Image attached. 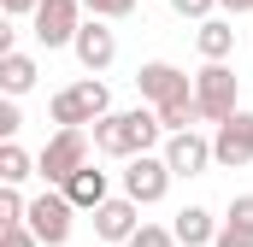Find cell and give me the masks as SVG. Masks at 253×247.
<instances>
[{
  "instance_id": "2",
  "label": "cell",
  "mask_w": 253,
  "mask_h": 247,
  "mask_svg": "<svg viewBox=\"0 0 253 247\" xmlns=\"http://www.w3.org/2000/svg\"><path fill=\"white\" fill-rule=\"evenodd\" d=\"M47 118L59 129H94L100 118H112V94L100 77H83V82H65L59 94L47 100Z\"/></svg>"
},
{
  "instance_id": "9",
  "label": "cell",
  "mask_w": 253,
  "mask_h": 247,
  "mask_svg": "<svg viewBox=\"0 0 253 247\" xmlns=\"http://www.w3.org/2000/svg\"><path fill=\"white\" fill-rule=\"evenodd\" d=\"M212 159H218L224 171H242V165H253V112H248V106L212 129Z\"/></svg>"
},
{
  "instance_id": "23",
  "label": "cell",
  "mask_w": 253,
  "mask_h": 247,
  "mask_svg": "<svg viewBox=\"0 0 253 247\" xmlns=\"http://www.w3.org/2000/svg\"><path fill=\"white\" fill-rule=\"evenodd\" d=\"M224 224H242V230H253V194H236V200H230Z\"/></svg>"
},
{
  "instance_id": "14",
  "label": "cell",
  "mask_w": 253,
  "mask_h": 247,
  "mask_svg": "<svg viewBox=\"0 0 253 247\" xmlns=\"http://www.w3.org/2000/svg\"><path fill=\"white\" fill-rule=\"evenodd\" d=\"M194 47H200L206 65H230V53H236V24H230V18H206V24L194 30Z\"/></svg>"
},
{
  "instance_id": "12",
  "label": "cell",
  "mask_w": 253,
  "mask_h": 247,
  "mask_svg": "<svg viewBox=\"0 0 253 247\" xmlns=\"http://www.w3.org/2000/svg\"><path fill=\"white\" fill-rule=\"evenodd\" d=\"M135 230H141V206H135L129 194H112V200L94 212V236H100V242H124L129 247Z\"/></svg>"
},
{
  "instance_id": "5",
  "label": "cell",
  "mask_w": 253,
  "mask_h": 247,
  "mask_svg": "<svg viewBox=\"0 0 253 247\" xmlns=\"http://www.w3.org/2000/svg\"><path fill=\"white\" fill-rule=\"evenodd\" d=\"M30 230H36L42 247H65V242H71V230H77V206L65 200V188H42V194L30 200Z\"/></svg>"
},
{
  "instance_id": "6",
  "label": "cell",
  "mask_w": 253,
  "mask_h": 247,
  "mask_svg": "<svg viewBox=\"0 0 253 247\" xmlns=\"http://www.w3.org/2000/svg\"><path fill=\"white\" fill-rule=\"evenodd\" d=\"M135 94H141V106H171V100H189L194 94V77L189 71H177L171 59H147L141 71H135Z\"/></svg>"
},
{
  "instance_id": "22",
  "label": "cell",
  "mask_w": 253,
  "mask_h": 247,
  "mask_svg": "<svg viewBox=\"0 0 253 247\" xmlns=\"http://www.w3.org/2000/svg\"><path fill=\"white\" fill-rule=\"evenodd\" d=\"M18 129H24V112H18V100H0V135H6V141H18Z\"/></svg>"
},
{
  "instance_id": "24",
  "label": "cell",
  "mask_w": 253,
  "mask_h": 247,
  "mask_svg": "<svg viewBox=\"0 0 253 247\" xmlns=\"http://www.w3.org/2000/svg\"><path fill=\"white\" fill-rule=\"evenodd\" d=\"M212 247H253V230H242V224H224Z\"/></svg>"
},
{
  "instance_id": "7",
  "label": "cell",
  "mask_w": 253,
  "mask_h": 247,
  "mask_svg": "<svg viewBox=\"0 0 253 247\" xmlns=\"http://www.w3.org/2000/svg\"><path fill=\"white\" fill-rule=\"evenodd\" d=\"M77 30H83V0H42L30 18V36L42 47H71Z\"/></svg>"
},
{
  "instance_id": "3",
  "label": "cell",
  "mask_w": 253,
  "mask_h": 247,
  "mask_svg": "<svg viewBox=\"0 0 253 247\" xmlns=\"http://www.w3.org/2000/svg\"><path fill=\"white\" fill-rule=\"evenodd\" d=\"M88 141H94L88 129H53L47 147L36 153V177H42L47 188H65L83 165H88Z\"/></svg>"
},
{
  "instance_id": "25",
  "label": "cell",
  "mask_w": 253,
  "mask_h": 247,
  "mask_svg": "<svg viewBox=\"0 0 253 247\" xmlns=\"http://www.w3.org/2000/svg\"><path fill=\"white\" fill-rule=\"evenodd\" d=\"M0 247H42V242H36L30 224H18V230H0Z\"/></svg>"
},
{
  "instance_id": "10",
  "label": "cell",
  "mask_w": 253,
  "mask_h": 247,
  "mask_svg": "<svg viewBox=\"0 0 253 247\" xmlns=\"http://www.w3.org/2000/svg\"><path fill=\"white\" fill-rule=\"evenodd\" d=\"M165 165H171V177H206V165H218L212 159V141L200 135V129H183V135H165Z\"/></svg>"
},
{
  "instance_id": "27",
  "label": "cell",
  "mask_w": 253,
  "mask_h": 247,
  "mask_svg": "<svg viewBox=\"0 0 253 247\" xmlns=\"http://www.w3.org/2000/svg\"><path fill=\"white\" fill-rule=\"evenodd\" d=\"M218 6H224L230 18H242V12H253V0H218Z\"/></svg>"
},
{
  "instance_id": "15",
  "label": "cell",
  "mask_w": 253,
  "mask_h": 247,
  "mask_svg": "<svg viewBox=\"0 0 253 247\" xmlns=\"http://www.w3.org/2000/svg\"><path fill=\"white\" fill-rule=\"evenodd\" d=\"M65 200L77 206V212H100L112 194H106V171H94V165H83L71 183H65Z\"/></svg>"
},
{
  "instance_id": "8",
  "label": "cell",
  "mask_w": 253,
  "mask_h": 247,
  "mask_svg": "<svg viewBox=\"0 0 253 247\" xmlns=\"http://www.w3.org/2000/svg\"><path fill=\"white\" fill-rule=\"evenodd\" d=\"M171 165H165V153H141V159H129L124 165V194L135 206H159L165 194H171Z\"/></svg>"
},
{
  "instance_id": "17",
  "label": "cell",
  "mask_w": 253,
  "mask_h": 247,
  "mask_svg": "<svg viewBox=\"0 0 253 247\" xmlns=\"http://www.w3.org/2000/svg\"><path fill=\"white\" fill-rule=\"evenodd\" d=\"M36 177V153H24L18 141H0V183L6 188H24Z\"/></svg>"
},
{
  "instance_id": "1",
  "label": "cell",
  "mask_w": 253,
  "mask_h": 247,
  "mask_svg": "<svg viewBox=\"0 0 253 247\" xmlns=\"http://www.w3.org/2000/svg\"><path fill=\"white\" fill-rule=\"evenodd\" d=\"M94 153H106V159H141V153H153L159 141H165V124L153 106H129V112H112V118H100L94 129Z\"/></svg>"
},
{
  "instance_id": "20",
  "label": "cell",
  "mask_w": 253,
  "mask_h": 247,
  "mask_svg": "<svg viewBox=\"0 0 253 247\" xmlns=\"http://www.w3.org/2000/svg\"><path fill=\"white\" fill-rule=\"evenodd\" d=\"M129 247H177V236H171V224H141L129 236Z\"/></svg>"
},
{
  "instance_id": "13",
  "label": "cell",
  "mask_w": 253,
  "mask_h": 247,
  "mask_svg": "<svg viewBox=\"0 0 253 247\" xmlns=\"http://www.w3.org/2000/svg\"><path fill=\"white\" fill-rule=\"evenodd\" d=\"M218 230H224V224H218L206 206H183V212L171 218V236H177V247H212V242H218Z\"/></svg>"
},
{
  "instance_id": "18",
  "label": "cell",
  "mask_w": 253,
  "mask_h": 247,
  "mask_svg": "<svg viewBox=\"0 0 253 247\" xmlns=\"http://www.w3.org/2000/svg\"><path fill=\"white\" fill-rule=\"evenodd\" d=\"M18 224H30V200L18 188H0V230H18Z\"/></svg>"
},
{
  "instance_id": "21",
  "label": "cell",
  "mask_w": 253,
  "mask_h": 247,
  "mask_svg": "<svg viewBox=\"0 0 253 247\" xmlns=\"http://www.w3.org/2000/svg\"><path fill=\"white\" fill-rule=\"evenodd\" d=\"M212 6H218V0H171V12H177V18H194V24H206Z\"/></svg>"
},
{
  "instance_id": "16",
  "label": "cell",
  "mask_w": 253,
  "mask_h": 247,
  "mask_svg": "<svg viewBox=\"0 0 253 247\" xmlns=\"http://www.w3.org/2000/svg\"><path fill=\"white\" fill-rule=\"evenodd\" d=\"M36 77H42V65L30 59V53H6V59H0V88H6V100L30 94V88H36Z\"/></svg>"
},
{
  "instance_id": "19",
  "label": "cell",
  "mask_w": 253,
  "mask_h": 247,
  "mask_svg": "<svg viewBox=\"0 0 253 247\" xmlns=\"http://www.w3.org/2000/svg\"><path fill=\"white\" fill-rule=\"evenodd\" d=\"M83 12H88V18H100V24H118V18L135 12V0H83Z\"/></svg>"
},
{
  "instance_id": "11",
  "label": "cell",
  "mask_w": 253,
  "mask_h": 247,
  "mask_svg": "<svg viewBox=\"0 0 253 247\" xmlns=\"http://www.w3.org/2000/svg\"><path fill=\"white\" fill-rule=\"evenodd\" d=\"M71 53H77V65H83L88 77H100V71H112V59H118V36H112V30H106L100 18H88V24L77 30Z\"/></svg>"
},
{
  "instance_id": "4",
  "label": "cell",
  "mask_w": 253,
  "mask_h": 247,
  "mask_svg": "<svg viewBox=\"0 0 253 247\" xmlns=\"http://www.w3.org/2000/svg\"><path fill=\"white\" fill-rule=\"evenodd\" d=\"M242 77L230 65H200L194 71V106H200V124H224L242 112Z\"/></svg>"
},
{
  "instance_id": "26",
  "label": "cell",
  "mask_w": 253,
  "mask_h": 247,
  "mask_svg": "<svg viewBox=\"0 0 253 247\" xmlns=\"http://www.w3.org/2000/svg\"><path fill=\"white\" fill-rule=\"evenodd\" d=\"M36 6H42V0H0L6 24H18V18H36Z\"/></svg>"
}]
</instances>
